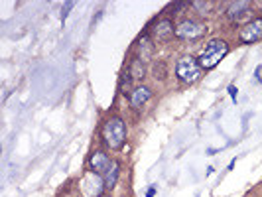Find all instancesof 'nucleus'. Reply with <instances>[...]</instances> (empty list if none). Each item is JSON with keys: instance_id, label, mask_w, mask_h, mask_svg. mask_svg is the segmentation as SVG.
Segmentation results:
<instances>
[{"instance_id": "obj_1", "label": "nucleus", "mask_w": 262, "mask_h": 197, "mask_svg": "<svg viewBox=\"0 0 262 197\" xmlns=\"http://www.w3.org/2000/svg\"><path fill=\"white\" fill-rule=\"evenodd\" d=\"M102 138H104V144L112 150H118L124 140H126V124L120 116H112L104 122L102 126Z\"/></svg>"}, {"instance_id": "obj_2", "label": "nucleus", "mask_w": 262, "mask_h": 197, "mask_svg": "<svg viewBox=\"0 0 262 197\" xmlns=\"http://www.w3.org/2000/svg\"><path fill=\"white\" fill-rule=\"evenodd\" d=\"M227 54H229V46L225 40H211L199 56V66L201 69H213Z\"/></svg>"}, {"instance_id": "obj_3", "label": "nucleus", "mask_w": 262, "mask_h": 197, "mask_svg": "<svg viewBox=\"0 0 262 197\" xmlns=\"http://www.w3.org/2000/svg\"><path fill=\"white\" fill-rule=\"evenodd\" d=\"M176 75L184 81V83H196L197 79L201 77V66L196 58L192 56H184L178 66H176Z\"/></svg>"}, {"instance_id": "obj_4", "label": "nucleus", "mask_w": 262, "mask_h": 197, "mask_svg": "<svg viewBox=\"0 0 262 197\" xmlns=\"http://www.w3.org/2000/svg\"><path fill=\"white\" fill-rule=\"evenodd\" d=\"M205 32H207V26H205V24H199V22H194V20H184V22L176 28V36L182 38V40H197V38H201Z\"/></svg>"}, {"instance_id": "obj_5", "label": "nucleus", "mask_w": 262, "mask_h": 197, "mask_svg": "<svg viewBox=\"0 0 262 197\" xmlns=\"http://www.w3.org/2000/svg\"><path fill=\"white\" fill-rule=\"evenodd\" d=\"M238 38H240L242 44H254V42H258L262 38V18H254V20L246 22L240 28Z\"/></svg>"}, {"instance_id": "obj_6", "label": "nucleus", "mask_w": 262, "mask_h": 197, "mask_svg": "<svg viewBox=\"0 0 262 197\" xmlns=\"http://www.w3.org/2000/svg\"><path fill=\"white\" fill-rule=\"evenodd\" d=\"M89 166H91V172H93V174H104L106 168L110 166V160L106 158L104 152L97 150V152L91 154V158H89Z\"/></svg>"}, {"instance_id": "obj_7", "label": "nucleus", "mask_w": 262, "mask_h": 197, "mask_svg": "<svg viewBox=\"0 0 262 197\" xmlns=\"http://www.w3.org/2000/svg\"><path fill=\"white\" fill-rule=\"evenodd\" d=\"M152 34H154V38H156L158 42H166V40H170V38L176 34V30H174V26H172L170 20H160V22L154 26Z\"/></svg>"}, {"instance_id": "obj_8", "label": "nucleus", "mask_w": 262, "mask_h": 197, "mask_svg": "<svg viewBox=\"0 0 262 197\" xmlns=\"http://www.w3.org/2000/svg\"><path fill=\"white\" fill-rule=\"evenodd\" d=\"M248 8H250V2H246V0L230 2L229 8H227V16H229L230 20H240L248 12Z\"/></svg>"}, {"instance_id": "obj_9", "label": "nucleus", "mask_w": 262, "mask_h": 197, "mask_svg": "<svg viewBox=\"0 0 262 197\" xmlns=\"http://www.w3.org/2000/svg\"><path fill=\"white\" fill-rule=\"evenodd\" d=\"M118 172H120V164H118V162H110V166L106 168V172L102 174V176H104L102 184H104V188H106V190H112V188L116 186Z\"/></svg>"}, {"instance_id": "obj_10", "label": "nucleus", "mask_w": 262, "mask_h": 197, "mask_svg": "<svg viewBox=\"0 0 262 197\" xmlns=\"http://www.w3.org/2000/svg\"><path fill=\"white\" fill-rule=\"evenodd\" d=\"M138 54H140L138 60H142V62H148V60L152 58V54H154V44H152V40H150L148 36H142V38L138 40Z\"/></svg>"}, {"instance_id": "obj_11", "label": "nucleus", "mask_w": 262, "mask_h": 197, "mask_svg": "<svg viewBox=\"0 0 262 197\" xmlns=\"http://www.w3.org/2000/svg\"><path fill=\"white\" fill-rule=\"evenodd\" d=\"M150 95H152V91L148 89V87H136L134 91L130 93V104L132 106H142L148 98H150Z\"/></svg>"}, {"instance_id": "obj_12", "label": "nucleus", "mask_w": 262, "mask_h": 197, "mask_svg": "<svg viewBox=\"0 0 262 197\" xmlns=\"http://www.w3.org/2000/svg\"><path fill=\"white\" fill-rule=\"evenodd\" d=\"M128 75H130L134 81H142L146 77V67H144V62L142 60H132L130 69H128Z\"/></svg>"}, {"instance_id": "obj_13", "label": "nucleus", "mask_w": 262, "mask_h": 197, "mask_svg": "<svg viewBox=\"0 0 262 197\" xmlns=\"http://www.w3.org/2000/svg\"><path fill=\"white\" fill-rule=\"evenodd\" d=\"M152 73H154V77L156 79H164L166 77V64L164 62H158V64H154V67H152Z\"/></svg>"}, {"instance_id": "obj_14", "label": "nucleus", "mask_w": 262, "mask_h": 197, "mask_svg": "<svg viewBox=\"0 0 262 197\" xmlns=\"http://www.w3.org/2000/svg\"><path fill=\"white\" fill-rule=\"evenodd\" d=\"M211 6H213V2H194V8L201 10V14H205L207 10H211Z\"/></svg>"}, {"instance_id": "obj_15", "label": "nucleus", "mask_w": 262, "mask_h": 197, "mask_svg": "<svg viewBox=\"0 0 262 197\" xmlns=\"http://www.w3.org/2000/svg\"><path fill=\"white\" fill-rule=\"evenodd\" d=\"M71 8H73V2H67L66 8H64V12H62V20H66L67 14H69V10H71Z\"/></svg>"}, {"instance_id": "obj_16", "label": "nucleus", "mask_w": 262, "mask_h": 197, "mask_svg": "<svg viewBox=\"0 0 262 197\" xmlns=\"http://www.w3.org/2000/svg\"><path fill=\"white\" fill-rule=\"evenodd\" d=\"M229 93H230V95H232V97H234V95H236V89H234V87H232V85H230V87H229Z\"/></svg>"}, {"instance_id": "obj_17", "label": "nucleus", "mask_w": 262, "mask_h": 197, "mask_svg": "<svg viewBox=\"0 0 262 197\" xmlns=\"http://www.w3.org/2000/svg\"><path fill=\"white\" fill-rule=\"evenodd\" d=\"M98 197H106V196H98Z\"/></svg>"}]
</instances>
